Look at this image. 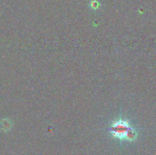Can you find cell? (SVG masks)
<instances>
[{
	"mask_svg": "<svg viewBox=\"0 0 156 155\" xmlns=\"http://www.w3.org/2000/svg\"><path fill=\"white\" fill-rule=\"evenodd\" d=\"M90 6L94 10H97L100 7V2L98 0H91V2H90Z\"/></svg>",
	"mask_w": 156,
	"mask_h": 155,
	"instance_id": "cell-2",
	"label": "cell"
},
{
	"mask_svg": "<svg viewBox=\"0 0 156 155\" xmlns=\"http://www.w3.org/2000/svg\"><path fill=\"white\" fill-rule=\"evenodd\" d=\"M111 133L118 139L133 141L136 138V132L131 127L127 120L118 119L113 122L111 128Z\"/></svg>",
	"mask_w": 156,
	"mask_h": 155,
	"instance_id": "cell-1",
	"label": "cell"
}]
</instances>
